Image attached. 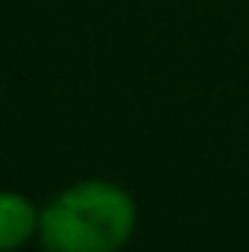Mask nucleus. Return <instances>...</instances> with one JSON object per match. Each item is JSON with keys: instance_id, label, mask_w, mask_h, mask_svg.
I'll use <instances>...</instances> for the list:
<instances>
[{"instance_id": "f03ea898", "label": "nucleus", "mask_w": 249, "mask_h": 252, "mask_svg": "<svg viewBox=\"0 0 249 252\" xmlns=\"http://www.w3.org/2000/svg\"><path fill=\"white\" fill-rule=\"evenodd\" d=\"M38 211L16 191H0V249H16L38 233Z\"/></svg>"}, {"instance_id": "f257e3e1", "label": "nucleus", "mask_w": 249, "mask_h": 252, "mask_svg": "<svg viewBox=\"0 0 249 252\" xmlns=\"http://www.w3.org/2000/svg\"><path fill=\"white\" fill-rule=\"evenodd\" d=\"M137 208L124 189L102 179L70 185L38 217V240L51 252H112L134 233Z\"/></svg>"}]
</instances>
